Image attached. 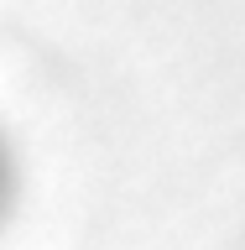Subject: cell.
Segmentation results:
<instances>
[{"label": "cell", "instance_id": "cell-1", "mask_svg": "<svg viewBox=\"0 0 245 250\" xmlns=\"http://www.w3.org/2000/svg\"><path fill=\"white\" fill-rule=\"evenodd\" d=\"M16 198H21V156H16V141H11V130L0 125V229L11 224V214H16Z\"/></svg>", "mask_w": 245, "mask_h": 250}]
</instances>
